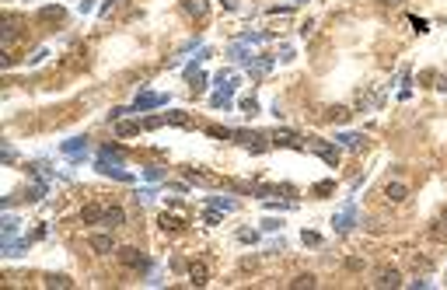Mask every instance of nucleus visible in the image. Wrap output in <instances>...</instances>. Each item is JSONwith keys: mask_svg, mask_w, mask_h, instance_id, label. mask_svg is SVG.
<instances>
[{"mask_svg": "<svg viewBox=\"0 0 447 290\" xmlns=\"http://www.w3.org/2000/svg\"><path fill=\"white\" fill-rule=\"evenodd\" d=\"M353 224H356V203H353V199H346V203L339 206V210L332 214V227H336V231H349Z\"/></svg>", "mask_w": 447, "mask_h": 290, "instance_id": "f257e3e1", "label": "nucleus"}, {"mask_svg": "<svg viewBox=\"0 0 447 290\" xmlns=\"http://www.w3.org/2000/svg\"><path fill=\"white\" fill-rule=\"evenodd\" d=\"M308 147H311V150H314L325 164H329V168H336V164H339V147H336V144H325V140H308Z\"/></svg>", "mask_w": 447, "mask_h": 290, "instance_id": "f03ea898", "label": "nucleus"}, {"mask_svg": "<svg viewBox=\"0 0 447 290\" xmlns=\"http://www.w3.org/2000/svg\"><path fill=\"white\" fill-rule=\"evenodd\" d=\"M60 154H67V157H73V161H84V154H88V140H84V137L63 140V144H60Z\"/></svg>", "mask_w": 447, "mask_h": 290, "instance_id": "7ed1b4c3", "label": "nucleus"}, {"mask_svg": "<svg viewBox=\"0 0 447 290\" xmlns=\"http://www.w3.org/2000/svg\"><path fill=\"white\" fill-rule=\"evenodd\" d=\"M157 105H168V95H137V102L130 105V112H147V109H157Z\"/></svg>", "mask_w": 447, "mask_h": 290, "instance_id": "20e7f679", "label": "nucleus"}, {"mask_svg": "<svg viewBox=\"0 0 447 290\" xmlns=\"http://www.w3.org/2000/svg\"><path fill=\"white\" fill-rule=\"evenodd\" d=\"M119 259H123L126 266H133V269H147L150 266V259L143 252H137V248H119Z\"/></svg>", "mask_w": 447, "mask_h": 290, "instance_id": "39448f33", "label": "nucleus"}, {"mask_svg": "<svg viewBox=\"0 0 447 290\" xmlns=\"http://www.w3.org/2000/svg\"><path fill=\"white\" fill-rule=\"evenodd\" d=\"M126 220V214H123V206H105V220H102V227H108V231H115L119 224Z\"/></svg>", "mask_w": 447, "mask_h": 290, "instance_id": "423d86ee", "label": "nucleus"}, {"mask_svg": "<svg viewBox=\"0 0 447 290\" xmlns=\"http://www.w3.org/2000/svg\"><path fill=\"white\" fill-rule=\"evenodd\" d=\"M88 245L95 248L98 255H108V252H112V238H108V234H91V238H88Z\"/></svg>", "mask_w": 447, "mask_h": 290, "instance_id": "0eeeda50", "label": "nucleus"}, {"mask_svg": "<svg viewBox=\"0 0 447 290\" xmlns=\"http://www.w3.org/2000/svg\"><path fill=\"white\" fill-rule=\"evenodd\" d=\"M80 220L84 224H102L105 220V206H84V210H80Z\"/></svg>", "mask_w": 447, "mask_h": 290, "instance_id": "6e6552de", "label": "nucleus"}, {"mask_svg": "<svg viewBox=\"0 0 447 290\" xmlns=\"http://www.w3.org/2000/svg\"><path fill=\"white\" fill-rule=\"evenodd\" d=\"M157 224L165 227V231H182V227H185V220H182V217H175V214H168V210L161 214V220H157Z\"/></svg>", "mask_w": 447, "mask_h": 290, "instance_id": "1a4fd4ad", "label": "nucleus"}, {"mask_svg": "<svg viewBox=\"0 0 447 290\" xmlns=\"http://www.w3.org/2000/svg\"><path fill=\"white\" fill-rule=\"evenodd\" d=\"M405 192H409V189H405L402 182H388V185H384V196H388L391 203H402V199H405Z\"/></svg>", "mask_w": 447, "mask_h": 290, "instance_id": "9d476101", "label": "nucleus"}, {"mask_svg": "<svg viewBox=\"0 0 447 290\" xmlns=\"http://www.w3.org/2000/svg\"><path fill=\"white\" fill-rule=\"evenodd\" d=\"M336 140H339L343 147H349V150H360V147H363V133H339Z\"/></svg>", "mask_w": 447, "mask_h": 290, "instance_id": "9b49d317", "label": "nucleus"}, {"mask_svg": "<svg viewBox=\"0 0 447 290\" xmlns=\"http://www.w3.org/2000/svg\"><path fill=\"white\" fill-rule=\"evenodd\" d=\"M378 287H398L402 280H398V273L395 269H378V280H374Z\"/></svg>", "mask_w": 447, "mask_h": 290, "instance_id": "f8f14e48", "label": "nucleus"}, {"mask_svg": "<svg viewBox=\"0 0 447 290\" xmlns=\"http://www.w3.org/2000/svg\"><path fill=\"white\" fill-rule=\"evenodd\" d=\"M182 7H185L192 18H206V0H182Z\"/></svg>", "mask_w": 447, "mask_h": 290, "instance_id": "ddd939ff", "label": "nucleus"}, {"mask_svg": "<svg viewBox=\"0 0 447 290\" xmlns=\"http://www.w3.org/2000/svg\"><path fill=\"white\" fill-rule=\"evenodd\" d=\"M189 276H192V283H196V287H203L210 273H206V266H203V262H192V266H189Z\"/></svg>", "mask_w": 447, "mask_h": 290, "instance_id": "4468645a", "label": "nucleus"}, {"mask_svg": "<svg viewBox=\"0 0 447 290\" xmlns=\"http://www.w3.org/2000/svg\"><path fill=\"white\" fill-rule=\"evenodd\" d=\"M0 224H4V234H0V238H14V234L21 231V220H18V217H11V214H7L4 220H0Z\"/></svg>", "mask_w": 447, "mask_h": 290, "instance_id": "2eb2a0df", "label": "nucleus"}, {"mask_svg": "<svg viewBox=\"0 0 447 290\" xmlns=\"http://www.w3.org/2000/svg\"><path fill=\"white\" fill-rule=\"evenodd\" d=\"M206 203L213 206V210H234V206H238V203L227 199V196H206Z\"/></svg>", "mask_w": 447, "mask_h": 290, "instance_id": "dca6fc26", "label": "nucleus"}, {"mask_svg": "<svg viewBox=\"0 0 447 290\" xmlns=\"http://www.w3.org/2000/svg\"><path fill=\"white\" fill-rule=\"evenodd\" d=\"M165 175H168V172L161 168V164H147V168H143V179H147V182H161Z\"/></svg>", "mask_w": 447, "mask_h": 290, "instance_id": "f3484780", "label": "nucleus"}, {"mask_svg": "<svg viewBox=\"0 0 447 290\" xmlns=\"http://www.w3.org/2000/svg\"><path fill=\"white\" fill-rule=\"evenodd\" d=\"M248 70L262 77V73H269V70H273V60H248Z\"/></svg>", "mask_w": 447, "mask_h": 290, "instance_id": "a211bd4d", "label": "nucleus"}, {"mask_svg": "<svg viewBox=\"0 0 447 290\" xmlns=\"http://www.w3.org/2000/svg\"><path fill=\"white\" fill-rule=\"evenodd\" d=\"M140 130H143V122H123V126H119V137H133Z\"/></svg>", "mask_w": 447, "mask_h": 290, "instance_id": "6ab92c4d", "label": "nucleus"}, {"mask_svg": "<svg viewBox=\"0 0 447 290\" xmlns=\"http://www.w3.org/2000/svg\"><path fill=\"white\" fill-rule=\"evenodd\" d=\"M42 196H46V182H35V185L28 189V196H25V199H32V203H35V199H42Z\"/></svg>", "mask_w": 447, "mask_h": 290, "instance_id": "aec40b11", "label": "nucleus"}, {"mask_svg": "<svg viewBox=\"0 0 447 290\" xmlns=\"http://www.w3.org/2000/svg\"><path fill=\"white\" fill-rule=\"evenodd\" d=\"M262 38H269V35H266V32H245L238 42H262Z\"/></svg>", "mask_w": 447, "mask_h": 290, "instance_id": "412c9836", "label": "nucleus"}, {"mask_svg": "<svg viewBox=\"0 0 447 290\" xmlns=\"http://www.w3.org/2000/svg\"><path fill=\"white\" fill-rule=\"evenodd\" d=\"M46 287H70V276H46Z\"/></svg>", "mask_w": 447, "mask_h": 290, "instance_id": "4be33fe9", "label": "nucleus"}, {"mask_svg": "<svg viewBox=\"0 0 447 290\" xmlns=\"http://www.w3.org/2000/svg\"><path fill=\"white\" fill-rule=\"evenodd\" d=\"M241 112H248V115H255V112H259V102H255V98H245V102H241Z\"/></svg>", "mask_w": 447, "mask_h": 290, "instance_id": "5701e85b", "label": "nucleus"}, {"mask_svg": "<svg viewBox=\"0 0 447 290\" xmlns=\"http://www.w3.org/2000/svg\"><path fill=\"white\" fill-rule=\"evenodd\" d=\"M165 119L168 122H178V126H189V115H182V112H168Z\"/></svg>", "mask_w": 447, "mask_h": 290, "instance_id": "b1692460", "label": "nucleus"}, {"mask_svg": "<svg viewBox=\"0 0 447 290\" xmlns=\"http://www.w3.org/2000/svg\"><path fill=\"white\" fill-rule=\"evenodd\" d=\"M154 196H157V192H154V189H140V192H137V196H133V199H137V203H150V199H154Z\"/></svg>", "mask_w": 447, "mask_h": 290, "instance_id": "393cba45", "label": "nucleus"}, {"mask_svg": "<svg viewBox=\"0 0 447 290\" xmlns=\"http://www.w3.org/2000/svg\"><path fill=\"white\" fill-rule=\"evenodd\" d=\"M290 287H314V276H297Z\"/></svg>", "mask_w": 447, "mask_h": 290, "instance_id": "a878e982", "label": "nucleus"}, {"mask_svg": "<svg viewBox=\"0 0 447 290\" xmlns=\"http://www.w3.org/2000/svg\"><path fill=\"white\" fill-rule=\"evenodd\" d=\"M91 7H95V0H80V4H77V11H80V14H88Z\"/></svg>", "mask_w": 447, "mask_h": 290, "instance_id": "bb28decb", "label": "nucleus"}, {"mask_svg": "<svg viewBox=\"0 0 447 290\" xmlns=\"http://www.w3.org/2000/svg\"><path fill=\"white\" fill-rule=\"evenodd\" d=\"M304 245H321V238H318V234H311V231H304Z\"/></svg>", "mask_w": 447, "mask_h": 290, "instance_id": "cd10ccee", "label": "nucleus"}, {"mask_svg": "<svg viewBox=\"0 0 447 290\" xmlns=\"http://www.w3.org/2000/svg\"><path fill=\"white\" fill-rule=\"evenodd\" d=\"M279 60H283V63L294 60V49H290V46H283V49H279Z\"/></svg>", "mask_w": 447, "mask_h": 290, "instance_id": "c85d7f7f", "label": "nucleus"}, {"mask_svg": "<svg viewBox=\"0 0 447 290\" xmlns=\"http://www.w3.org/2000/svg\"><path fill=\"white\" fill-rule=\"evenodd\" d=\"M276 227H279V220H273V217H269V220H262V231H276Z\"/></svg>", "mask_w": 447, "mask_h": 290, "instance_id": "c756f323", "label": "nucleus"}, {"mask_svg": "<svg viewBox=\"0 0 447 290\" xmlns=\"http://www.w3.org/2000/svg\"><path fill=\"white\" fill-rule=\"evenodd\" d=\"M220 4H224L227 11H234V7H238V0H220Z\"/></svg>", "mask_w": 447, "mask_h": 290, "instance_id": "7c9ffc66", "label": "nucleus"}, {"mask_svg": "<svg viewBox=\"0 0 447 290\" xmlns=\"http://www.w3.org/2000/svg\"><path fill=\"white\" fill-rule=\"evenodd\" d=\"M437 88H440V91H447V77H440V84H437Z\"/></svg>", "mask_w": 447, "mask_h": 290, "instance_id": "2f4dec72", "label": "nucleus"}, {"mask_svg": "<svg viewBox=\"0 0 447 290\" xmlns=\"http://www.w3.org/2000/svg\"><path fill=\"white\" fill-rule=\"evenodd\" d=\"M444 220H447V206H444Z\"/></svg>", "mask_w": 447, "mask_h": 290, "instance_id": "473e14b6", "label": "nucleus"}, {"mask_svg": "<svg viewBox=\"0 0 447 290\" xmlns=\"http://www.w3.org/2000/svg\"><path fill=\"white\" fill-rule=\"evenodd\" d=\"M297 4H304V0H297Z\"/></svg>", "mask_w": 447, "mask_h": 290, "instance_id": "72a5a7b5", "label": "nucleus"}]
</instances>
